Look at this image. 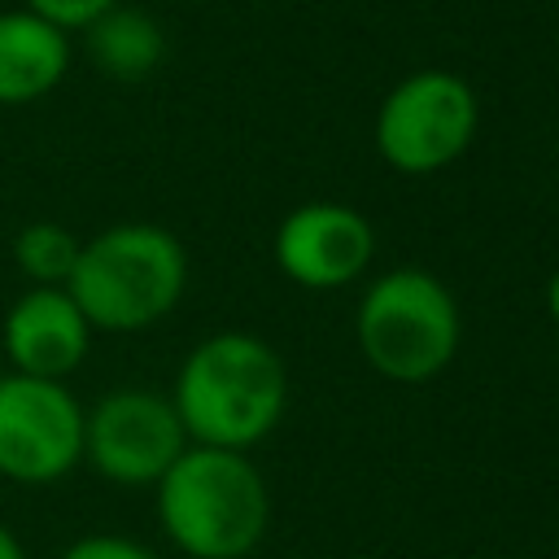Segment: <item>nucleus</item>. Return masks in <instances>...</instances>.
Wrapping results in <instances>:
<instances>
[{
	"mask_svg": "<svg viewBox=\"0 0 559 559\" xmlns=\"http://www.w3.org/2000/svg\"><path fill=\"white\" fill-rule=\"evenodd\" d=\"M166 397L192 445L249 454L284 419L288 371L271 341L223 328L183 354Z\"/></svg>",
	"mask_w": 559,
	"mask_h": 559,
	"instance_id": "obj_1",
	"label": "nucleus"
},
{
	"mask_svg": "<svg viewBox=\"0 0 559 559\" xmlns=\"http://www.w3.org/2000/svg\"><path fill=\"white\" fill-rule=\"evenodd\" d=\"M157 524L188 559H245L271 524V489L249 454L188 445L153 485Z\"/></svg>",
	"mask_w": 559,
	"mask_h": 559,
	"instance_id": "obj_2",
	"label": "nucleus"
},
{
	"mask_svg": "<svg viewBox=\"0 0 559 559\" xmlns=\"http://www.w3.org/2000/svg\"><path fill=\"white\" fill-rule=\"evenodd\" d=\"M188 288V249L162 223H114L79 245L66 293L92 332H144Z\"/></svg>",
	"mask_w": 559,
	"mask_h": 559,
	"instance_id": "obj_3",
	"label": "nucleus"
},
{
	"mask_svg": "<svg viewBox=\"0 0 559 559\" xmlns=\"http://www.w3.org/2000/svg\"><path fill=\"white\" fill-rule=\"evenodd\" d=\"M354 341L367 367L393 384L437 380L463 341L454 293L419 266H393L367 284L354 310Z\"/></svg>",
	"mask_w": 559,
	"mask_h": 559,
	"instance_id": "obj_4",
	"label": "nucleus"
},
{
	"mask_svg": "<svg viewBox=\"0 0 559 559\" xmlns=\"http://www.w3.org/2000/svg\"><path fill=\"white\" fill-rule=\"evenodd\" d=\"M480 127L476 87L454 70H415L397 79L376 109V153L397 175H437L454 166Z\"/></svg>",
	"mask_w": 559,
	"mask_h": 559,
	"instance_id": "obj_5",
	"label": "nucleus"
},
{
	"mask_svg": "<svg viewBox=\"0 0 559 559\" xmlns=\"http://www.w3.org/2000/svg\"><path fill=\"white\" fill-rule=\"evenodd\" d=\"M188 445L170 397L157 389L122 384L83 406V459L109 485L153 489Z\"/></svg>",
	"mask_w": 559,
	"mask_h": 559,
	"instance_id": "obj_6",
	"label": "nucleus"
},
{
	"mask_svg": "<svg viewBox=\"0 0 559 559\" xmlns=\"http://www.w3.org/2000/svg\"><path fill=\"white\" fill-rule=\"evenodd\" d=\"M83 463V402L66 380L0 376V480L44 489Z\"/></svg>",
	"mask_w": 559,
	"mask_h": 559,
	"instance_id": "obj_7",
	"label": "nucleus"
},
{
	"mask_svg": "<svg viewBox=\"0 0 559 559\" xmlns=\"http://www.w3.org/2000/svg\"><path fill=\"white\" fill-rule=\"evenodd\" d=\"M271 258L288 284L310 293H332L354 284L371 266L376 227L362 210L345 201H306L280 218Z\"/></svg>",
	"mask_w": 559,
	"mask_h": 559,
	"instance_id": "obj_8",
	"label": "nucleus"
},
{
	"mask_svg": "<svg viewBox=\"0 0 559 559\" xmlns=\"http://www.w3.org/2000/svg\"><path fill=\"white\" fill-rule=\"evenodd\" d=\"M0 349L17 376L70 380L92 349V323L66 288H22L0 319Z\"/></svg>",
	"mask_w": 559,
	"mask_h": 559,
	"instance_id": "obj_9",
	"label": "nucleus"
},
{
	"mask_svg": "<svg viewBox=\"0 0 559 559\" xmlns=\"http://www.w3.org/2000/svg\"><path fill=\"white\" fill-rule=\"evenodd\" d=\"M70 35L31 9H0V105H35L52 96L70 74Z\"/></svg>",
	"mask_w": 559,
	"mask_h": 559,
	"instance_id": "obj_10",
	"label": "nucleus"
},
{
	"mask_svg": "<svg viewBox=\"0 0 559 559\" xmlns=\"http://www.w3.org/2000/svg\"><path fill=\"white\" fill-rule=\"evenodd\" d=\"M87 57L92 66L114 83H140L148 79L166 57V31L148 9L114 4L105 17H96L87 31Z\"/></svg>",
	"mask_w": 559,
	"mask_h": 559,
	"instance_id": "obj_11",
	"label": "nucleus"
},
{
	"mask_svg": "<svg viewBox=\"0 0 559 559\" xmlns=\"http://www.w3.org/2000/svg\"><path fill=\"white\" fill-rule=\"evenodd\" d=\"M79 245L83 240L66 223L39 218L13 236V266L22 271L26 288H66V280L79 262Z\"/></svg>",
	"mask_w": 559,
	"mask_h": 559,
	"instance_id": "obj_12",
	"label": "nucleus"
},
{
	"mask_svg": "<svg viewBox=\"0 0 559 559\" xmlns=\"http://www.w3.org/2000/svg\"><path fill=\"white\" fill-rule=\"evenodd\" d=\"M114 4H122V0H22V9H31L35 17H44V22H52L57 31H66V35H83L96 17H105Z\"/></svg>",
	"mask_w": 559,
	"mask_h": 559,
	"instance_id": "obj_13",
	"label": "nucleus"
},
{
	"mask_svg": "<svg viewBox=\"0 0 559 559\" xmlns=\"http://www.w3.org/2000/svg\"><path fill=\"white\" fill-rule=\"evenodd\" d=\"M57 559H157V555L127 533H83Z\"/></svg>",
	"mask_w": 559,
	"mask_h": 559,
	"instance_id": "obj_14",
	"label": "nucleus"
},
{
	"mask_svg": "<svg viewBox=\"0 0 559 559\" xmlns=\"http://www.w3.org/2000/svg\"><path fill=\"white\" fill-rule=\"evenodd\" d=\"M0 559H31L26 546H22V537L9 524H0Z\"/></svg>",
	"mask_w": 559,
	"mask_h": 559,
	"instance_id": "obj_15",
	"label": "nucleus"
},
{
	"mask_svg": "<svg viewBox=\"0 0 559 559\" xmlns=\"http://www.w3.org/2000/svg\"><path fill=\"white\" fill-rule=\"evenodd\" d=\"M546 314L555 319V328H559V271L546 280Z\"/></svg>",
	"mask_w": 559,
	"mask_h": 559,
	"instance_id": "obj_16",
	"label": "nucleus"
}]
</instances>
